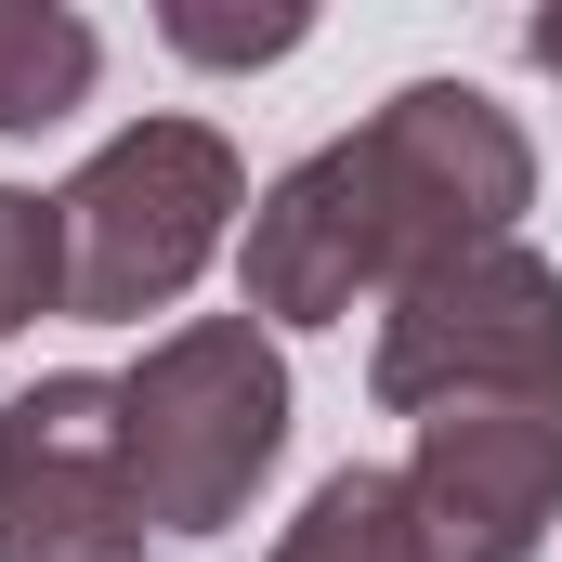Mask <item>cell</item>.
Instances as JSON below:
<instances>
[{"label": "cell", "mask_w": 562, "mask_h": 562, "mask_svg": "<svg viewBox=\"0 0 562 562\" xmlns=\"http://www.w3.org/2000/svg\"><path fill=\"white\" fill-rule=\"evenodd\" d=\"M66 210V314L79 327H144L210 276V249L249 210V170L210 119H132L79 157Z\"/></svg>", "instance_id": "obj_1"}, {"label": "cell", "mask_w": 562, "mask_h": 562, "mask_svg": "<svg viewBox=\"0 0 562 562\" xmlns=\"http://www.w3.org/2000/svg\"><path fill=\"white\" fill-rule=\"evenodd\" d=\"M119 431H132L144 524L170 537H223L262 471L288 458V353L262 314H196L170 340H144V367L119 380Z\"/></svg>", "instance_id": "obj_2"}, {"label": "cell", "mask_w": 562, "mask_h": 562, "mask_svg": "<svg viewBox=\"0 0 562 562\" xmlns=\"http://www.w3.org/2000/svg\"><path fill=\"white\" fill-rule=\"evenodd\" d=\"M340 144H353V170L380 196L393 288L510 249V223L537 210V144H524V119L497 92H471V79H406L367 132H340Z\"/></svg>", "instance_id": "obj_3"}, {"label": "cell", "mask_w": 562, "mask_h": 562, "mask_svg": "<svg viewBox=\"0 0 562 562\" xmlns=\"http://www.w3.org/2000/svg\"><path fill=\"white\" fill-rule=\"evenodd\" d=\"M367 393L393 419H445V406H562V262H537L524 236L484 262L393 288L380 301V353Z\"/></svg>", "instance_id": "obj_4"}, {"label": "cell", "mask_w": 562, "mask_h": 562, "mask_svg": "<svg viewBox=\"0 0 562 562\" xmlns=\"http://www.w3.org/2000/svg\"><path fill=\"white\" fill-rule=\"evenodd\" d=\"M0 562H144L119 380L53 367L0 406Z\"/></svg>", "instance_id": "obj_5"}, {"label": "cell", "mask_w": 562, "mask_h": 562, "mask_svg": "<svg viewBox=\"0 0 562 562\" xmlns=\"http://www.w3.org/2000/svg\"><path fill=\"white\" fill-rule=\"evenodd\" d=\"M431 562H537L562 524V406H445L406 458Z\"/></svg>", "instance_id": "obj_6"}, {"label": "cell", "mask_w": 562, "mask_h": 562, "mask_svg": "<svg viewBox=\"0 0 562 562\" xmlns=\"http://www.w3.org/2000/svg\"><path fill=\"white\" fill-rule=\"evenodd\" d=\"M236 276H249V314L262 327H340L353 301H393V236H380V196H367L353 144L288 157L276 183L249 196Z\"/></svg>", "instance_id": "obj_7"}, {"label": "cell", "mask_w": 562, "mask_h": 562, "mask_svg": "<svg viewBox=\"0 0 562 562\" xmlns=\"http://www.w3.org/2000/svg\"><path fill=\"white\" fill-rule=\"evenodd\" d=\"M92 79H105L92 13H66V0H0V132H53L66 105H92Z\"/></svg>", "instance_id": "obj_8"}, {"label": "cell", "mask_w": 562, "mask_h": 562, "mask_svg": "<svg viewBox=\"0 0 562 562\" xmlns=\"http://www.w3.org/2000/svg\"><path fill=\"white\" fill-rule=\"evenodd\" d=\"M276 562H431L406 471H327L301 497V524L276 537Z\"/></svg>", "instance_id": "obj_9"}, {"label": "cell", "mask_w": 562, "mask_h": 562, "mask_svg": "<svg viewBox=\"0 0 562 562\" xmlns=\"http://www.w3.org/2000/svg\"><path fill=\"white\" fill-rule=\"evenodd\" d=\"M40 314H66V210L0 183V340L40 327Z\"/></svg>", "instance_id": "obj_10"}, {"label": "cell", "mask_w": 562, "mask_h": 562, "mask_svg": "<svg viewBox=\"0 0 562 562\" xmlns=\"http://www.w3.org/2000/svg\"><path fill=\"white\" fill-rule=\"evenodd\" d=\"M157 40L170 53H196V66H276L314 40V13H210V0H170L157 13Z\"/></svg>", "instance_id": "obj_11"}]
</instances>
